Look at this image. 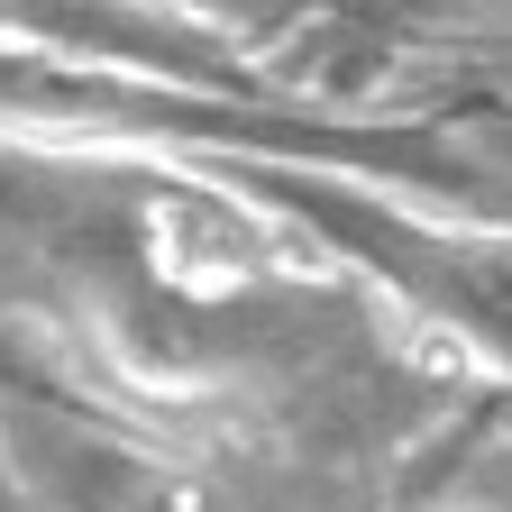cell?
Returning a JSON list of instances; mask_svg holds the SVG:
<instances>
[{"instance_id":"6da1fadb","label":"cell","mask_w":512,"mask_h":512,"mask_svg":"<svg viewBox=\"0 0 512 512\" xmlns=\"http://www.w3.org/2000/svg\"><path fill=\"white\" fill-rule=\"evenodd\" d=\"M211 165L238 192H256L311 256H330L384 311L439 339L467 375H494L512 394V211H439L339 165H284V156H211Z\"/></svg>"},{"instance_id":"7a4b0ae2","label":"cell","mask_w":512,"mask_h":512,"mask_svg":"<svg viewBox=\"0 0 512 512\" xmlns=\"http://www.w3.org/2000/svg\"><path fill=\"white\" fill-rule=\"evenodd\" d=\"M375 512H512V403L503 394H467L394 476H384Z\"/></svg>"},{"instance_id":"3957f363","label":"cell","mask_w":512,"mask_h":512,"mask_svg":"<svg viewBox=\"0 0 512 512\" xmlns=\"http://www.w3.org/2000/svg\"><path fill=\"white\" fill-rule=\"evenodd\" d=\"M183 10H202L211 28H229L247 55H275V37L293 46L302 28H320L330 10H348V0H183Z\"/></svg>"},{"instance_id":"277c9868","label":"cell","mask_w":512,"mask_h":512,"mask_svg":"<svg viewBox=\"0 0 512 512\" xmlns=\"http://www.w3.org/2000/svg\"><path fill=\"white\" fill-rule=\"evenodd\" d=\"M448 119H458V128H467V147L494 165V183H503V211H512V92H503V83L458 92V101H448Z\"/></svg>"}]
</instances>
